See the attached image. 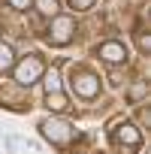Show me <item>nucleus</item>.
<instances>
[{
  "mask_svg": "<svg viewBox=\"0 0 151 154\" xmlns=\"http://www.w3.org/2000/svg\"><path fill=\"white\" fill-rule=\"evenodd\" d=\"M42 72H45V63H42V57H36V54H27V57H21V60L12 63L15 85H21V88H30L33 82H39Z\"/></svg>",
  "mask_w": 151,
  "mask_h": 154,
  "instance_id": "1",
  "label": "nucleus"
},
{
  "mask_svg": "<svg viewBox=\"0 0 151 154\" xmlns=\"http://www.w3.org/2000/svg\"><path fill=\"white\" fill-rule=\"evenodd\" d=\"M39 133H42L48 142H54V145H66L76 130H72V124H66V121H60V118H45V121L39 124Z\"/></svg>",
  "mask_w": 151,
  "mask_h": 154,
  "instance_id": "2",
  "label": "nucleus"
},
{
  "mask_svg": "<svg viewBox=\"0 0 151 154\" xmlns=\"http://www.w3.org/2000/svg\"><path fill=\"white\" fill-rule=\"evenodd\" d=\"M72 33H76V21L69 15H51V27H48L51 45H69Z\"/></svg>",
  "mask_w": 151,
  "mask_h": 154,
  "instance_id": "3",
  "label": "nucleus"
},
{
  "mask_svg": "<svg viewBox=\"0 0 151 154\" xmlns=\"http://www.w3.org/2000/svg\"><path fill=\"white\" fill-rule=\"evenodd\" d=\"M72 91L79 94L82 100H94L100 94V79L91 69H76L72 72Z\"/></svg>",
  "mask_w": 151,
  "mask_h": 154,
  "instance_id": "4",
  "label": "nucleus"
},
{
  "mask_svg": "<svg viewBox=\"0 0 151 154\" xmlns=\"http://www.w3.org/2000/svg\"><path fill=\"white\" fill-rule=\"evenodd\" d=\"M100 57H103L106 63H124V60H127V48H124V42L109 39V42L100 45Z\"/></svg>",
  "mask_w": 151,
  "mask_h": 154,
  "instance_id": "5",
  "label": "nucleus"
},
{
  "mask_svg": "<svg viewBox=\"0 0 151 154\" xmlns=\"http://www.w3.org/2000/svg\"><path fill=\"white\" fill-rule=\"evenodd\" d=\"M115 142L124 145V148H139L142 145V133L133 124H121V127H115Z\"/></svg>",
  "mask_w": 151,
  "mask_h": 154,
  "instance_id": "6",
  "label": "nucleus"
},
{
  "mask_svg": "<svg viewBox=\"0 0 151 154\" xmlns=\"http://www.w3.org/2000/svg\"><path fill=\"white\" fill-rule=\"evenodd\" d=\"M18 88H0V103L9 106V109H24L30 100H27V91H18Z\"/></svg>",
  "mask_w": 151,
  "mask_h": 154,
  "instance_id": "7",
  "label": "nucleus"
},
{
  "mask_svg": "<svg viewBox=\"0 0 151 154\" xmlns=\"http://www.w3.org/2000/svg\"><path fill=\"white\" fill-rule=\"evenodd\" d=\"M45 106H48L51 112H66V109H69V100H66L60 91H51V94H45Z\"/></svg>",
  "mask_w": 151,
  "mask_h": 154,
  "instance_id": "8",
  "label": "nucleus"
},
{
  "mask_svg": "<svg viewBox=\"0 0 151 154\" xmlns=\"http://www.w3.org/2000/svg\"><path fill=\"white\" fill-rule=\"evenodd\" d=\"M12 63H15V51L6 42H0V69H12Z\"/></svg>",
  "mask_w": 151,
  "mask_h": 154,
  "instance_id": "9",
  "label": "nucleus"
},
{
  "mask_svg": "<svg viewBox=\"0 0 151 154\" xmlns=\"http://www.w3.org/2000/svg\"><path fill=\"white\" fill-rule=\"evenodd\" d=\"M33 6H36L39 15H45V18L57 15V0H33Z\"/></svg>",
  "mask_w": 151,
  "mask_h": 154,
  "instance_id": "10",
  "label": "nucleus"
},
{
  "mask_svg": "<svg viewBox=\"0 0 151 154\" xmlns=\"http://www.w3.org/2000/svg\"><path fill=\"white\" fill-rule=\"evenodd\" d=\"M45 75V91L51 94V91H60V72H57V66H51L48 72H42Z\"/></svg>",
  "mask_w": 151,
  "mask_h": 154,
  "instance_id": "11",
  "label": "nucleus"
},
{
  "mask_svg": "<svg viewBox=\"0 0 151 154\" xmlns=\"http://www.w3.org/2000/svg\"><path fill=\"white\" fill-rule=\"evenodd\" d=\"M145 94H148V88H145V82H136V85L130 88V94H127V100H130V103H139V100H145Z\"/></svg>",
  "mask_w": 151,
  "mask_h": 154,
  "instance_id": "12",
  "label": "nucleus"
},
{
  "mask_svg": "<svg viewBox=\"0 0 151 154\" xmlns=\"http://www.w3.org/2000/svg\"><path fill=\"white\" fill-rule=\"evenodd\" d=\"M136 45H139V51H151V33H136Z\"/></svg>",
  "mask_w": 151,
  "mask_h": 154,
  "instance_id": "13",
  "label": "nucleus"
},
{
  "mask_svg": "<svg viewBox=\"0 0 151 154\" xmlns=\"http://www.w3.org/2000/svg\"><path fill=\"white\" fill-rule=\"evenodd\" d=\"M66 3H69L76 12H85V9H91V6H94V0H66Z\"/></svg>",
  "mask_w": 151,
  "mask_h": 154,
  "instance_id": "14",
  "label": "nucleus"
},
{
  "mask_svg": "<svg viewBox=\"0 0 151 154\" xmlns=\"http://www.w3.org/2000/svg\"><path fill=\"white\" fill-rule=\"evenodd\" d=\"M9 6L18 9V12H27V9L33 6V0H9Z\"/></svg>",
  "mask_w": 151,
  "mask_h": 154,
  "instance_id": "15",
  "label": "nucleus"
}]
</instances>
